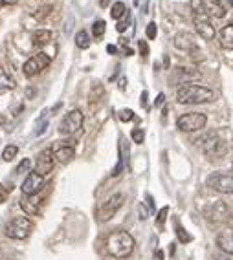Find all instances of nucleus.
Wrapping results in <instances>:
<instances>
[{"instance_id": "28", "label": "nucleus", "mask_w": 233, "mask_h": 260, "mask_svg": "<svg viewBox=\"0 0 233 260\" xmlns=\"http://www.w3.org/2000/svg\"><path fill=\"white\" fill-rule=\"evenodd\" d=\"M30 169H32V159L24 158L22 161L17 165V169H15V172L17 174H24V172H30Z\"/></svg>"}, {"instance_id": "21", "label": "nucleus", "mask_w": 233, "mask_h": 260, "mask_svg": "<svg viewBox=\"0 0 233 260\" xmlns=\"http://www.w3.org/2000/svg\"><path fill=\"white\" fill-rule=\"evenodd\" d=\"M50 41H51V31H48V29H39V31L33 33V37H32L33 46H37V48L48 46Z\"/></svg>"}, {"instance_id": "27", "label": "nucleus", "mask_w": 233, "mask_h": 260, "mask_svg": "<svg viewBox=\"0 0 233 260\" xmlns=\"http://www.w3.org/2000/svg\"><path fill=\"white\" fill-rule=\"evenodd\" d=\"M177 237H178V240L182 242V244H189V242L193 240L191 235H189V233H187L182 225H177Z\"/></svg>"}, {"instance_id": "43", "label": "nucleus", "mask_w": 233, "mask_h": 260, "mask_svg": "<svg viewBox=\"0 0 233 260\" xmlns=\"http://www.w3.org/2000/svg\"><path fill=\"white\" fill-rule=\"evenodd\" d=\"M6 202V192H2V185H0V204Z\"/></svg>"}, {"instance_id": "3", "label": "nucleus", "mask_w": 233, "mask_h": 260, "mask_svg": "<svg viewBox=\"0 0 233 260\" xmlns=\"http://www.w3.org/2000/svg\"><path fill=\"white\" fill-rule=\"evenodd\" d=\"M177 101L180 105H202L215 101V92L200 84H184L177 90Z\"/></svg>"}, {"instance_id": "7", "label": "nucleus", "mask_w": 233, "mask_h": 260, "mask_svg": "<svg viewBox=\"0 0 233 260\" xmlns=\"http://www.w3.org/2000/svg\"><path fill=\"white\" fill-rule=\"evenodd\" d=\"M206 185L222 194H233V172H211L206 180Z\"/></svg>"}, {"instance_id": "14", "label": "nucleus", "mask_w": 233, "mask_h": 260, "mask_svg": "<svg viewBox=\"0 0 233 260\" xmlns=\"http://www.w3.org/2000/svg\"><path fill=\"white\" fill-rule=\"evenodd\" d=\"M174 46L182 51H189V53H191L193 50H196V41H195V37H193V33L180 31L178 35H174Z\"/></svg>"}, {"instance_id": "15", "label": "nucleus", "mask_w": 233, "mask_h": 260, "mask_svg": "<svg viewBox=\"0 0 233 260\" xmlns=\"http://www.w3.org/2000/svg\"><path fill=\"white\" fill-rule=\"evenodd\" d=\"M217 246L233 256V228H226L217 235Z\"/></svg>"}, {"instance_id": "24", "label": "nucleus", "mask_w": 233, "mask_h": 260, "mask_svg": "<svg viewBox=\"0 0 233 260\" xmlns=\"http://www.w3.org/2000/svg\"><path fill=\"white\" fill-rule=\"evenodd\" d=\"M110 15H112V19H123V17H127V6L123 4V2H114L112 4V10H110Z\"/></svg>"}, {"instance_id": "23", "label": "nucleus", "mask_w": 233, "mask_h": 260, "mask_svg": "<svg viewBox=\"0 0 233 260\" xmlns=\"http://www.w3.org/2000/svg\"><path fill=\"white\" fill-rule=\"evenodd\" d=\"M75 46L81 48V50L90 48V35L84 31V29H81V31L75 33Z\"/></svg>"}, {"instance_id": "22", "label": "nucleus", "mask_w": 233, "mask_h": 260, "mask_svg": "<svg viewBox=\"0 0 233 260\" xmlns=\"http://www.w3.org/2000/svg\"><path fill=\"white\" fill-rule=\"evenodd\" d=\"M15 88V79L13 75H10L8 72L0 66V93H6L10 92V90Z\"/></svg>"}, {"instance_id": "16", "label": "nucleus", "mask_w": 233, "mask_h": 260, "mask_svg": "<svg viewBox=\"0 0 233 260\" xmlns=\"http://www.w3.org/2000/svg\"><path fill=\"white\" fill-rule=\"evenodd\" d=\"M74 156H75L74 141H65V145H61V147L55 149V161L63 163V165L70 163L72 159H74Z\"/></svg>"}, {"instance_id": "34", "label": "nucleus", "mask_w": 233, "mask_h": 260, "mask_svg": "<svg viewBox=\"0 0 233 260\" xmlns=\"http://www.w3.org/2000/svg\"><path fill=\"white\" fill-rule=\"evenodd\" d=\"M149 213H151V211H147V207H145L143 204L138 205V214H140V220H147V218H149Z\"/></svg>"}, {"instance_id": "30", "label": "nucleus", "mask_w": 233, "mask_h": 260, "mask_svg": "<svg viewBox=\"0 0 233 260\" xmlns=\"http://www.w3.org/2000/svg\"><path fill=\"white\" fill-rule=\"evenodd\" d=\"M131 138H132V141H134V143L141 145V143H143V140H145V132L141 128H134V130H132Z\"/></svg>"}, {"instance_id": "35", "label": "nucleus", "mask_w": 233, "mask_h": 260, "mask_svg": "<svg viewBox=\"0 0 233 260\" xmlns=\"http://www.w3.org/2000/svg\"><path fill=\"white\" fill-rule=\"evenodd\" d=\"M138 48H140V53H141L143 57L149 55V46H147V42H145V41H140V42H138Z\"/></svg>"}, {"instance_id": "44", "label": "nucleus", "mask_w": 233, "mask_h": 260, "mask_svg": "<svg viewBox=\"0 0 233 260\" xmlns=\"http://www.w3.org/2000/svg\"><path fill=\"white\" fill-rule=\"evenodd\" d=\"M108 2H110V0H99V6L105 8V6H108Z\"/></svg>"}, {"instance_id": "19", "label": "nucleus", "mask_w": 233, "mask_h": 260, "mask_svg": "<svg viewBox=\"0 0 233 260\" xmlns=\"http://www.w3.org/2000/svg\"><path fill=\"white\" fill-rule=\"evenodd\" d=\"M204 6H206V11H208L210 17L222 19L224 15H226V8L222 6L220 0H204Z\"/></svg>"}, {"instance_id": "6", "label": "nucleus", "mask_w": 233, "mask_h": 260, "mask_svg": "<svg viewBox=\"0 0 233 260\" xmlns=\"http://www.w3.org/2000/svg\"><path fill=\"white\" fill-rule=\"evenodd\" d=\"M206 125H208V116L202 112H187L177 121L178 130H182V132H198Z\"/></svg>"}, {"instance_id": "4", "label": "nucleus", "mask_w": 233, "mask_h": 260, "mask_svg": "<svg viewBox=\"0 0 233 260\" xmlns=\"http://www.w3.org/2000/svg\"><path fill=\"white\" fill-rule=\"evenodd\" d=\"M191 10H193V20H195L196 33H198L204 41L215 39V28L210 20V15L206 11L204 0H191Z\"/></svg>"}, {"instance_id": "5", "label": "nucleus", "mask_w": 233, "mask_h": 260, "mask_svg": "<svg viewBox=\"0 0 233 260\" xmlns=\"http://www.w3.org/2000/svg\"><path fill=\"white\" fill-rule=\"evenodd\" d=\"M33 231V222L28 216H15L8 225H6V237L13 238V240H24L30 237Z\"/></svg>"}, {"instance_id": "10", "label": "nucleus", "mask_w": 233, "mask_h": 260, "mask_svg": "<svg viewBox=\"0 0 233 260\" xmlns=\"http://www.w3.org/2000/svg\"><path fill=\"white\" fill-rule=\"evenodd\" d=\"M84 116L81 110H72L63 117L61 125H59V134L63 136H74L83 128Z\"/></svg>"}, {"instance_id": "37", "label": "nucleus", "mask_w": 233, "mask_h": 260, "mask_svg": "<svg viewBox=\"0 0 233 260\" xmlns=\"http://www.w3.org/2000/svg\"><path fill=\"white\" fill-rule=\"evenodd\" d=\"M163 103H165V95H163V93H158V98H156V101H154V107H162Z\"/></svg>"}, {"instance_id": "45", "label": "nucleus", "mask_w": 233, "mask_h": 260, "mask_svg": "<svg viewBox=\"0 0 233 260\" xmlns=\"http://www.w3.org/2000/svg\"><path fill=\"white\" fill-rule=\"evenodd\" d=\"M125 83H127V81L122 79V83H120V88H122V90H125Z\"/></svg>"}, {"instance_id": "29", "label": "nucleus", "mask_w": 233, "mask_h": 260, "mask_svg": "<svg viewBox=\"0 0 233 260\" xmlns=\"http://www.w3.org/2000/svg\"><path fill=\"white\" fill-rule=\"evenodd\" d=\"M167 214H169V207L165 205V207H162V209L158 211V216H156V225L158 228H162L163 223H165V220H167Z\"/></svg>"}, {"instance_id": "41", "label": "nucleus", "mask_w": 233, "mask_h": 260, "mask_svg": "<svg viewBox=\"0 0 233 260\" xmlns=\"http://www.w3.org/2000/svg\"><path fill=\"white\" fill-rule=\"evenodd\" d=\"M154 260H163V251H156L154 253Z\"/></svg>"}, {"instance_id": "40", "label": "nucleus", "mask_w": 233, "mask_h": 260, "mask_svg": "<svg viewBox=\"0 0 233 260\" xmlns=\"http://www.w3.org/2000/svg\"><path fill=\"white\" fill-rule=\"evenodd\" d=\"M107 51L114 55V53H118V48H116V46H112V44H108V46H107Z\"/></svg>"}, {"instance_id": "9", "label": "nucleus", "mask_w": 233, "mask_h": 260, "mask_svg": "<svg viewBox=\"0 0 233 260\" xmlns=\"http://www.w3.org/2000/svg\"><path fill=\"white\" fill-rule=\"evenodd\" d=\"M123 202H125V194H123V192H114L110 198H107V202H103V205L98 211L99 222H108L118 211L122 209Z\"/></svg>"}, {"instance_id": "32", "label": "nucleus", "mask_w": 233, "mask_h": 260, "mask_svg": "<svg viewBox=\"0 0 233 260\" xmlns=\"http://www.w3.org/2000/svg\"><path fill=\"white\" fill-rule=\"evenodd\" d=\"M145 33H147V37L153 41V39H156V35H158V28H156V22H151L149 26H147V29H145Z\"/></svg>"}, {"instance_id": "8", "label": "nucleus", "mask_w": 233, "mask_h": 260, "mask_svg": "<svg viewBox=\"0 0 233 260\" xmlns=\"http://www.w3.org/2000/svg\"><path fill=\"white\" fill-rule=\"evenodd\" d=\"M50 62H51V57L48 55V53H44V51H39V53L32 55L24 62L22 72L26 77H35V75L41 74L42 70H46L48 66H50Z\"/></svg>"}, {"instance_id": "17", "label": "nucleus", "mask_w": 233, "mask_h": 260, "mask_svg": "<svg viewBox=\"0 0 233 260\" xmlns=\"http://www.w3.org/2000/svg\"><path fill=\"white\" fill-rule=\"evenodd\" d=\"M20 207L24 209V213L33 216V214H39L41 211V198L37 194L35 196H22V200H20Z\"/></svg>"}, {"instance_id": "11", "label": "nucleus", "mask_w": 233, "mask_h": 260, "mask_svg": "<svg viewBox=\"0 0 233 260\" xmlns=\"http://www.w3.org/2000/svg\"><path fill=\"white\" fill-rule=\"evenodd\" d=\"M53 163H55V150L53 149L41 150L37 156V161H35V172H39L41 176H48L53 171Z\"/></svg>"}, {"instance_id": "26", "label": "nucleus", "mask_w": 233, "mask_h": 260, "mask_svg": "<svg viewBox=\"0 0 233 260\" xmlns=\"http://www.w3.org/2000/svg\"><path fill=\"white\" fill-rule=\"evenodd\" d=\"M105 28H107V24H105V20H96L92 26V35L96 39L103 37V33H105Z\"/></svg>"}, {"instance_id": "20", "label": "nucleus", "mask_w": 233, "mask_h": 260, "mask_svg": "<svg viewBox=\"0 0 233 260\" xmlns=\"http://www.w3.org/2000/svg\"><path fill=\"white\" fill-rule=\"evenodd\" d=\"M219 44L224 50H233V22L226 24V26L220 29Z\"/></svg>"}, {"instance_id": "31", "label": "nucleus", "mask_w": 233, "mask_h": 260, "mask_svg": "<svg viewBox=\"0 0 233 260\" xmlns=\"http://www.w3.org/2000/svg\"><path fill=\"white\" fill-rule=\"evenodd\" d=\"M132 119H134V112H132L131 108H123V110L120 112V121L127 123V121H132Z\"/></svg>"}, {"instance_id": "2", "label": "nucleus", "mask_w": 233, "mask_h": 260, "mask_svg": "<svg viewBox=\"0 0 233 260\" xmlns=\"http://www.w3.org/2000/svg\"><path fill=\"white\" fill-rule=\"evenodd\" d=\"M195 145L210 159H220L228 154V145L220 138V134L217 130H210V132L202 134L200 138H196Z\"/></svg>"}, {"instance_id": "25", "label": "nucleus", "mask_w": 233, "mask_h": 260, "mask_svg": "<svg viewBox=\"0 0 233 260\" xmlns=\"http://www.w3.org/2000/svg\"><path fill=\"white\" fill-rule=\"evenodd\" d=\"M17 152H19V147H17V145H8L4 149V152H2V159H4V161H13Z\"/></svg>"}, {"instance_id": "42", "label": "nucleus", "mask_w": 233, "mask_h": 260, "mask_svg": "<svg viewBox=\"0 0 233 260\" xmlns=\"http://www.w3.org/2000/svg\"><path fill=\"white\" fill-rule=\"evenodd\" d=\"M141 107H147V92L141 93Z\"/></svg>"}, {"instance_id": "1", "label": "nucleus", "mask_w": 233, "mask_h": 260, "mask_svg": "<svg viewBox=\"0 0 233 260\" xmlns=\"http://www.w3.org/2000/svg\"><path fill=\"white\" fill-rule=\"evenodd\" d=\"M107 251L114 258H127L134 251V238L129 231L116 229L107 237Z\"/></svg>"}, {"instance_id": "36", "label": "nucleus", "mask_w": 233, "mask_h": 260, "mask_svg": "<svg viewBox=\"0 0 233 260\" xmlns=\"http://www.w3.org/2000/svg\"><path fill=\"white\" fill-rule=\"evenodd\" d=\"M127 26H129V15H127V19L125 20H120V22H118V26H116V29L120 33H123L127 29Z\"/></svg>"}, {"instance_id": "33", "label": "nucleus", "mask_w": 233, "mask_h": 260, "mask_svg": "<svg viewBox=\"0 0 233 260\" xmlns=\"http://www.w3.org/2000/svg\"><path fill=\"white\" fill-rule=\"evenodd\" d=\"M50 10H51V6H42V8H39L37 13H35V19L41 20L42 17H46V15L50 13Z\"/></svg>"}, {"instance_id": "18", "label": "nucleus", "mask_w": 233, "mask_h": 260, "mask_svg": "<svg viewBox=\"0 0 233 260\" xmlns=\"http://www.w3.org/2000/svg\"><path fill=\"white\" fill-rule=\"evenodd\" d=\"M210 218L213 220V222H226V220L229 218L228 205L224 204V202H215L213 207H211Z\"/></svg>"}, {"instance_id": "39", "label": "nucleus", "mask_w": 233, "mask_h": 260, "mask_svg": "<svg viewBox=\"0 0 233 260\" xmlns=\"http://www.w3.org/2000/svg\"><path fill=\"white\" fill-rule=\"evenodd\" d=\"M19 0H0V6H10V4H17Z\"/></svg>"}, {"instance_id": "12", "label": "nucleus", "mask_w": 233, "mask_h": 260, "mask_svg": "<svg viewBox=\"0 0 233 260\" xmlns=\"http://www.w3.org/2000/svg\"><path fill=\"white\" fill-rule=\"evenodd\" d=\"M42 187H44V176H41L39 172H28V176L24 178L20 189H22L24 196H35L41 192Z\"/></svg>"}, {"instance_id": "38", "label": "nucleus", "mask_w": 233, "mask_h": 260, "mask_svg": "<svg viewBox=\"0 0 233 260\" xmlns=\"http://www.w3.org/2000/svg\"><path fill=\"white\" fill-rule=\"evenodd\" d=\"M145 200H147V207H149V211H154V200L151 194H145Z\"/></svg>"}, {"instance_id": "13", "label": "nucleus", "mask_w": 233, "mask_h": 260, "mask_svg": "<svg viewBox=\"0 0 233 260\" xmlns=\"http://www.w3.org/2000/svg\"><path fill=\"white\" fill-rule=\"evenodd\" d=\"M193 79H200V74L195 68H177L174 74L171 75V83L189 84V81Z\"/></svg>"}]
</instances>
